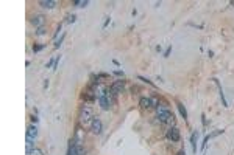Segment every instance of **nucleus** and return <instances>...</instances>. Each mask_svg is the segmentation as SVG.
Returning <instances> with one entry per match:
<instances>
[{"label":"nucleus","mask_w":234,"mask_h":155,"mask_svg":"<svg viewBox=\"0 0 234 155\" xmlns=\"http://www.w3.org/2000/svg\"><path fill=\"white\" fill-rule=\"evenodd\" d=\"M64 37H66V34L63 33V34H61V37H59V39H56V42H55V48H59V47L63 45V41H64Z\"/></svg>","instance_id":"17"},{"label":"nucleus","mask_w":234,"mask_h":155,"mask_svg":"<svg viewBox=\"0 0 234 155\" xmlns=\"http://www.w3.org/2000/svg\"><path fill=\"white\" fill-rule=\"evenodd\" d=\"M27 155H44V151H42V149H39V147H35V149H31V151L27 154Z\"/></svg>","instance_id":"15"},{"label":"nucleus","mask_w":234,"mask_h":155,"mask_svg":"<svg viewBox=\"0 0 234 155\" xmlns=\"http://www.w3.org/2000/svg\"><path fill=\"white\" fill-rule=\"evenodd\" d=\"M109 22H111V19H109V17H106V20H105V23H103V28H106V26L109 25Z\"/></svg>","instance_id":"26"},{"label":"nucleus","mask_w":234,"mask_h":155,"mask_svg":"<svg viewBox=\"0 0 234 155\" xmlns=\"http://www.w3.org/2000/svg\"><path fill=\"white\" fill-rule=\"evenodd\" d=\"M222 134H223V130H215V132H212V134H209V138H214V137L222 135Z\"/></svg>","instance_id":"23"},{"label":"nucleus","mask_w":234,"mask_h":155,"mask_svg":"<svg viewBox=\"0 0 234 155\" xmlns=\"http://www.w3.org/2000/svg\"><path fill=\"white\" fill-rule=\"evenodd\" d=\"M91 130H92V134H94V135H100L102 134L103 123L99 118H94V121H92V124H91Z\"/></svg>","instance_id":"6"},{"label":"nucleus","mask_w":234,"mask_h":155,"mask_svg":"<svg viewBox=\"0 0 234 155\" xmlns=\"http://www.w3.org/2000/svg\"><path fill=\"white\" fill-rule=\"evenodd\" d=\"M197 141H198V132H194L190 135V146H192L194 154H197Z\"/></svg>","instance_id":"12"},{"label":"nucleus","mask_w":234,"mask_h":155,"mask_svg":"<svg viewBox=\"0 0 234 155\" xmlns=\"http://www.w3.org/2000/svg\"><path fill=\"white\" fill-rule=\"evenodd\" d=\"M201 123H203V126H206V123H208V121H206V115L204 113L201 115Z\"/></svg>","instance_id":"25"},{"label":"nucleus","mask_w":234,"mask_h":155,"mask_svg":"<svg viewBox=\"0 0 234 155\" xmlns=\"http://www.w3.org/2000/svg\"><path fill=\"white\" fill-rule=\"evenodd\" d=\"M59 59H61V56H58V58H55V64H53V71H56L58 70V65H59Z\"/></svg>","instance_id":"21"},{"label":"nucleus","mask_w":234,"mask_h":155,"mask_svg":"<svg viewBox=\"0 0 234 155\" xmlns=\"http://www.w3.org/2000/svg\"><path fill=\"white\" fill-rule=\"evenodd\" d=\"M176 107H178V110H179V113H181L183 118L187 119V110H186V107H184V104L183 102H176Z\"/></svg>","instance_id":"13"},{"label":"nucleus","mask_w":234,"mask_h":155,"mask_svg":"<svg viewBox=\"0 0 234 155\" xmlns=\"http://www.w3.org/2000/svg\"><path fill=\"white\" fill-rule=\"evenodd\" d=\"M83 141H84V130L81 129V127H77V132H75V137H73V143L81 146Z\"/></svg>","instance_id":"7"},{"label":"nucleus","mask_w":234,"mask_h":155,"mask_svg":"<svg viewBox=\"0 0 234 155\" xmlns=\"http://www.w3.org/2000/svg\"><path fill=\"white\" fill-rule=\"evenodd\" d=\"M176 155H186V152H184V151H179V152H178Z\"/></svg>","instance_id":"31"},{"label":"nucleus","mask_w":234,"mask_h":155,"mask_svg":"<svg viewBox=\"0 0 234 155\" xmlns=\"http://www.w3.org/2000/svg\"><path fill=\"white\" fill-rule=\"evenodd\" d=\"M44 48H45L44 43H41V45H33V53H39V51H42Z\"/></svg>","instance_id":"19"},{"label":"nucleus","mask_w":234,"mask_h":155,"mask_svg":"<svg viewBox=\"0 0 234 155\" xmlns=\"http://www.w3.org/2000/svg\"><path fill=\"white\" fill-rule=\"evenodd\" d=\"M208 56H209V58L214 56V51H212V50H209V51H208Z\"/></svg>","instance_id":"29"},{"label":"nucleus","mask_w":234,"mask_h":155,"mask_svg":"<svg viewBox=\"0 0 234 155\" xmlns=\"http://www.w3.org/2000/svg\"><path fill=\"white\" fill-rule=\"evenodd\" d=\"M170 51H172V45L166 48V51H164V58H168V54H170Z\"/></svg>","instance_id":"24"},{"label":"nucleus","mask_w":234,"mask_h":155,"mask_svg":"<svg viewBox=\"0 0 234 155\" xmlns=\"http://www.w3.org/2000/svg\"><path fill=\"white\" fill-rule=\"evenodd\" d=\"M31 121H33V124H37V121H39V118H37V116H31Z\"/></svg>","instance_id":"27"},{"label":"nucleus","mask_w":234,"mask_h":155,"mask_svg":"<svg viewBox=\"0 0 234 155\" xmlns=\"http://www.w3.org/2000/svg\"><path fill=\"white\" fill-rule=\"evenodd\" d=\"M139 79H140V81H144V82H147V84H148V85H151V87H155V84H153V82H151L150 79H147V78H144V76H139Z\"/></svg>","instance_id":"22"},{"label":"nucleus","mask_w":234,"mask_h":155,"mask_svg":"<svg viewBox=\"0 0 234 155\" xmlns=\"http://www.w3.org/2000/svg\"><path fill=\"white\" fill-rule=\"evenodd\" d=\"M73 5L77 8H84V6H88V5H89V0H75Z\"/></svg>","instance_id":"14"},{"label":"nucleus","mask_w":234,"mask_h":155,"mask_svg":"<svg viewBox=\"0 0 234 155\" xmlns=\"http://www.w3.org/2000/svg\"><path fill=\"white\" fill-rule=\"evenodd\" d=\"M75 20H77V16H75V14H69L67 19H66V23H75Z\"/></svg>","instance_id":"18"},{"label":"nucleus","mask_w":234,"mask_h":155,"mask_svg":"<svg viewBox=\"0 0 234 155\" xmlns=\"http://www.w3.org/2000/svg\"><path fill=\"white\" fill-rule=\"evenodd\" d=\"M167 138L170 141H173V143H176V141H179V138H181V135H179V130H178V127H170V129L167 130Z\"/></svg>","instance_id":"4"},{"label":"nucleus","mask_w":234,"mask_h":155,"mask_svg":"<svg viewBox=\"0 0 234 155\" xmlns=\"http://www.w3.org/2000/svg\"><path fill=\"white\" fill-rule=\"evenodd\" d=\"M123 88H125V81L119 79V81H116V82H114V84L109 87V92L112 93L114 96H116V95H119V93L123 92Z\"/></svg>","instance_id":"3"},{"label":"nucleus","mask_w":234,"mask_h":155,"mask_svg":"<svg viewBox=\"0 0 234 155\" xmlns=\"http://www.w3.org/2000/svg\"><path fill=\"white\" fill-rule=\"evenodd\" d=\"M156 116H158V121H159V123H162V124H168V126H173V124H175V115H173L166 106L158 107Z\"/></svg>","instance_id":"1"},{"label":"nucleus","mask_w":234,"mask_h":155,"mask_svg":"<svg viewBox=\"0 0 234 155\" xmlns=\"http://www.w3.org/2000/svg\"><path fill=\"white\" fill-rule=\"evenodd\" d=\"M44 34H45V28H44V26H41V28L36 30V36H44Z\"/></svg>","instance_id":"20"},{"label":"nucleus","mask_w":234,"mask_h":155,"mask_svg":"<svg viewBox=\"0 0 234 155\" xmlns=\"http://www.w3.org/2000/svg\"><path fill=\"white\" fill-rule=\"evenodd\" d=\"M94 121V110L91 106H83L80 112V124L81 126H91Z\"/></svg>","instance_id":"2"},{"label":"nucleus","mask_w":234,"mask_h":155,"mask_svg":"<svg viewBox=\"0 0 234 155\" xmlns=\"http://www.w3.org/2000/svg\"><path fill=\"white\" fill-rule=\"evenodd\" d=\"M31 23H33L36 28H41V26H44V23H45V17L42 14H36V16H33V19H31Z\"/></svg>","instance_id":"8"},{"label":"nucleus","mask_w":234,"mask_h":155,"mask_svg":"<svg viewBox=\"0 0 234 155\" xmlns=\"http://www.w3.org/2000/svg\"><path fill=\"white\" fill-rule=\"evenodd\" d=\"M116 75H117V76H122V78H123V71H116Z\"/></svg>","instance_id":"30"},{"label":"nucleus","mask_w":234,"mask_h":155,"mask_svg":"<svg viewBox=\"0 0 234 155\" xmlns=\"http://www.w3.org/2000/svg\"><path fill=\"white\" fill-rule=\"evenodd\" d=\"M56 5H58V2H55V0H41V2H39V6H42V8H48V9L55 8Z\"/></svg>","instance_id":"10"},{"label":"nucleus","mask_w":234,"mask_h":155,"mask_svg":"<svg viewBox=\"0 0 234 155\" xmlns=\"http://www.w3.org/2000/svg\"><path fill=\"white\" fill-rule=\"evenodd\" d=\"M36 137H37V127H36V124H30L27 127V138L36 140Z\"/></svg>","instance_id":"9"},{"label":"nucleus","mask_w":234,"mask_h":155,"mask_svg":"<svg viewBox=\"0 0 234 155\" xmlns=\"http://www.w3.org/2000/svg\"><path fill=\"white\" fill-rule=\"evenodd\" d=\"M209 135H206L204 137V140H203V143H201V151H203V154H204V151H206V146H208V143H209Z\"/></svg>","instance_id":"16"},{"label":"nucleus","mask_w":234,"mask_h":155,"mask_svg":"<svg viewBox=\"0 0 234 155\" xmlns=\"http://www.w3.org/2000/svg\"><path fill=\"white\" fill-rule=\"evenodd\" d=\"M139 106L142 107V109H153V107H156V101H155V99H151V98L144 96V98H140Z\"/></svg>","instance_id":"5"},{"label":"nucleus","mask_w":234,"mask_h":155,"mask_svg":"<svg viewBox=\"0 0 234 155\" xmlns=\"http://www.w3.org/2000/svg\"><path fill=\"white\" fill-rule=\"evenodd\" d=\"M59 33H61V25H59L58 28H56V33H55V39H56V37L59 36Z\"/></svg>","instance_id":"28"},{"label":"nucleus","mask_w":234,"mask_h":155,"mask_svg":"<svg viewBox=\"0 0 234 155\" xmlns=\"http://www.w3.org/2000/svg\"><path fill=\"white\" fill-rule=\"evenodd\" d=\"M217 84V87H219V95H220V99H222V104H223V107H228V102H226V99H225V93H223V90H222V85H220V82H219V79H212Z\"/></svg>","instance_id":"11"}]
</instances>
